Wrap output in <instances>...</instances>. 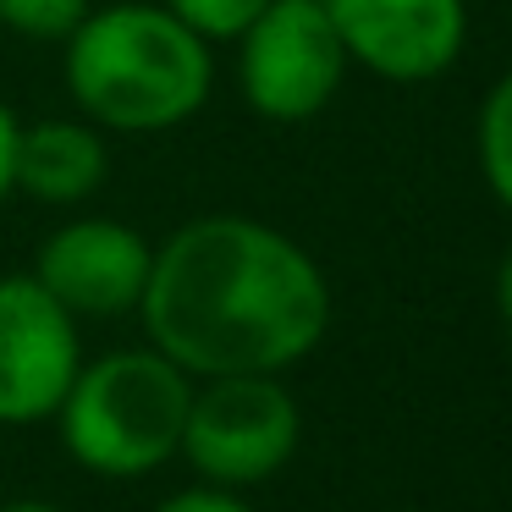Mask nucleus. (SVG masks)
Returning a JSON list of instances; mask_svg holds the SVG:
<instances>
[{
  "mask_svg": "<svg viewBox=\"0 0 512 512\" xmlns=\"http://www.w3.org/2000/svg\"><path fill=\"white\" fill-rule=\"evenodd\" d=\"M215 83L210 39L144 0H116L67 34V89L94 127L166 133L204 111Z\"/></svg>",
  "mask_w": 512,
  "mask_h": 512,
  "instance_id": "2",
  "label": "nucleus"
},
{
  "mask_svg": "<svg viewBox=\"0 0 512 512\" xmlns=\"http://www.w3.org/2000/svg\"><path fill=\"white\" fill-rule=\"evenodd\" d=\"M17 116H12V105L0 100V204H6V193L17 188Z\"/></svg>",
  "mask_w": 512,
  "mask_h": 512,
  "instance_id": "14",
  "label": "nucleus"
},
{
  "mask_svg": "<svg viewBox=\"0 0 512 512\" xmlns=\"http://www.w3.org/2000/svg\"><path fill=\"white\" fill-rule=\"evenodd\" d=\"M188 402V369H177L160 347H127L78 369L56 419L72 463L100 479H138L177 457Z\"/></svg>",
  "mask_w": 512,
  "mask_h": 512,
  "instance_id": "3",
  "label": "nucleus"
},
{
  "mask_svg": "<svg viewBox=\"0 0 512 512\" xmlns=\"http://www.w3.org/2000/svg\"><path fill=\"white\" fill-rule=\"evenodd\" d=\"M347 61L386 83H430L457 67L468 39L463 0H320Z\"/></svg>",
  "mask_w": 512,
  "mask_h": 512,
  "instance_id": "7",
  "label": "nucleus"
},
{
  "mask_svg": "<svg viewBox=\"0 0 512 512\" xmlns=\"http://www.w3.org/2000/svg\"><path fill=\"white\" fill-rule=\"evenodd\" d=\"M496 309H501V320L512 325V243H507V254H501V265H496Z\"/></svg>",
  "mask_w": 512,
  "mask_h": 512,
  "instance_id": "15",
  "label": "nucleus"
},
{
  "mask_svg": "<svg viewBox=\"0 0 512 512\" xmlns=\"http://www.w3.org/2000/svg\"><path fill=\"white\" fill-rule=\"evenodd\" d=\"M0 512H61L56 501H6Z\"/></svg>",
  "mask_w": 512,
  "mask_h": 512,
  "instance_id": "16",
  "label": "nucleus"
},
{
  "mask_svg": "<svg viewBox=\"0 0 512 512\" xmlns=\"http://www.w3.org/2000/svg\"><path fill=\"white\" fill-rule=\"evenodd\" d=\"M89 17V0H0V28L23 39H61Z\"/></svg>",
  "mask_w": 512,
  "mask_h": 512,
  "instance_id": "11",
  "label": "nucleus"
},
{
  "mask_svg": "<svg viewBox=\"0 0 512 512\" xmlns=\"http://www.w3.org/2000/svg\"><path fill=\"white\" fill-rule=\"evenodd\" d=\"M111 171L94 122H34L17 133V193L39 204H83Z\"/></svg>",
  "mask_w": 512,
  "mask_h": 512,
  "instance_id": "9",
  "label": "nucleus"
},
{
  "mask_svg": "<svg viewBox=\"0 0 512 512\" xmlns=\"http://www.w3.org/2000/svg\"><path fill=\"white\" fill-rule=\"evenodd\" d=\"M270 0H166V12L182 17L199 39H237Z\"/></svg>",
  "mask_w": 512,
  "mask_h": 512,
  "instance_id": "12",
  "label": "nucleus"
},
{
  "mask_svg": "<svg viewBox=\"0 0 512 512\" xmlns=\"http://www.w3.org/2000/svg\"><path fill=\"white\" fill-rule=\"evenodd\" d=\"M474 149H479V171L485 188L512 210V67L496 78V89L479 105V127H474Z\"/></svg>",
  "mask_w": 512,
  "mask_h": 512,
  "instance_id": "10",
  "label": "nucleus"
},
{
  "mask_svg": "<svg viewBox=\"0 0 512 512\" xmlns=\"http://www.w3.org/2000/svg\"><path fill=\"white\" fill-rule=\"evenodd\" d=\"M138 309L149 342L188 375H281L320 347L331 287L287 232L199 215L155 248Z\"/></svg>",
  "mask_w": 512,
  "mask_h": 512,
  "instance_id": "1",
  "label": "nucleus"
},
{
  "mask_svg": "<svg viewBox=\"0 0 512 512\" xmlns=\"http://www.w3.org/2000/svg\"><path fill=\"white\" fill-rule=\"evenodd\" d=\"M78 369V314L61 309L34 276H0V424L56 419Z\"/></svg>",
  "mask_w": 512,
  "mask_h": 512,
  "instance_id": "6",
  "label": "nucleus"
},
{
  "mask_svg": "<svg viewBox=\"0 0 512 512\" xmlns=\"http://www.w3.org/2000/svg\"><path fill=\"white\" fill-rule=\"evenodd\" d=\"M155 512H254L237 490L226 485H193V490H177V496H166Z\"/></svg>",
  "mask_w": 512,
  "mask_h": 512,
  "instance_id": "13",
  "label": "nucleus"
},
{
  "mask_svg": "<svg viewBox=\"0 0 512 512\" xmlns=\"http://www.w3.org/2000/svg\"><path fill=\"white\" fill-rule=\"evenodd\" d=\"M243 100L265 122H309L336 100L347 78V50L320 0H270L243 28Z\"/></svg>",
  "mask_w": 512,
  "mask_h": 512,
  "instance_id": "5",
  "label": "nucleus"
},
{
  "mask_svg": "<svg viewBox=\"0 0 512 512\" xmlns=\"http://www.w3.org/2000/svg\"><path fill=\"white\" fill-rule=\"evenodd\" d=\"M303 413L276 375H215L193 391L177 452L204 485L248 490L292 463Z\"/></svg>",
  "mask_w": 512,
  "mask_h": 512,
  "instance_id": "4",
  "label": "nucleus"
},
{
  "mask_svg": "<svg viewBox=\"0 0 512 512\" xmlns=\"http://www.w3.org/2000/svg\"><path fill=\"white\" fill-rule=\"evenodd\" d=\"M149 259H155V248L127 221L89 215V221H67L61 232L45 237V248L34 259V281L67 314L111 320V314L138 309L144 281H149Z\"/></svg>",
  "mask_w": 512,
  "mask_h": 512,
  "instance_id": "8",
  "label": "nucleus"
}]
</instances>
